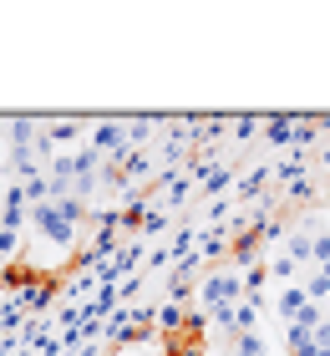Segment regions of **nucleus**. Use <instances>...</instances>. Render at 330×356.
Returning <instances> with one entry per match:
<instances>
[]
</instances>
